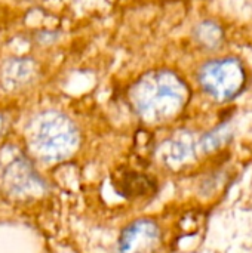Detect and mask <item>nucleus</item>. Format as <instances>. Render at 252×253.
<instances>
[{
  "mask_svg": "<svg viewBox=\"0 0 252 253\" xmlns=\"http://www.w3.org/2000/svg\"><path fill=\"white\" fill-rule=\"evenodd\" d=\"M31 145L45 160H64L79 145L74 123L59 111H45L31 125Z\"/></svg>",
  "mask_w": 252,
  "mask_h": 253,
  "instance_id": "2",
  "label": "nucleus"
},
{
  "mask_svg": "<svg viewBox=\"0 0 252 253\" xmlns=\"http://www.w3.org/2000/svg\"><path fill=\"white\" fill-rule=\"evenodd\" d=\"M230 138V130L227 126H221V127H217L215 130H212L211 133L205 135L199 145L201 148L205 151V153H211L217 148H220L221 145H224Z\"/></svg>",
  "mask_w": 252,
  "mask_h": 253,
  "instance_id": "10",
  "label": "nucleus"
},
{
  "mask_svg": "<svg viewBox=\"0 0 252 253\" xmlns=\"http://www.w3.org/2000/svg\"><path fill=\"white\" fill-rule=\"evenodd\" d=\"M196 39L201 44L206 47H217L223 39V31L214 22H202L196 28Z\"/></svg>",
  "mask_w": 252,
  "mask_h": 253,
  "instance_id": "9",
  "label": "nucleus"
},
{
  "mask_svg": "<svg viewBox=\"0 0 252 253\" xmlns=\"http://www.w3.org/2000/svg\"><path fill=\"white\" fill-rule=\"evenodd\" d=\"M10 127V117L6 113L0 111V136H3Z\"/></svg>",
  "mask_w": 252,
  "mask_h": 253,
  "instance_id": "11",
  "label": "nucleus"
},
{
  "mask_svg": "<svg viewBox=\"0 0 252 253\" xmlns=\"http://www.w3.org/2000/svg\"><path fill=\"white\" fill-rule=\"evenodd\" d=\"M160 245V230L151 219H137L119 239V253H156Z\"/></svg>",
  "mask_w": 252,
  "mask_h": 253,
  "instance_id": "5",
  "label": "nucleus"
},
{
  "mask_svg": "<svg viewBox=\"0 0 252 253\" xmlns=\"http://www.w3.org/2000/svg\"><path fill=\"white\" fill-rule=\"evenodd\" d=\"M189 98V86L171 70H150L129 90L135 113L147 123H166L175 119Z\"/></svg>",
  "mask_w": 252,
  "mask_h": 253,
  "instance_id": "1",
  "label": "nucleus"
},
{
  "mask_svg": "<svg viewBox=\"0 0 252 253\" xmlns=\"http://www.w3.org/2000/svg\"><path fill=\"white\" fill-rule=\"evenodd\" d=\"M198 142L189 133H181L165 142L162 147V156L166 165L171 168H180L187 165L196 156Z\"/></svg>",
  "mask_w": 252,
  "mask_h": 253,
  "instance_id": "7",
  "label": "nucleus"
},
{
  "mask_svg": "<svg viewBox=\"0 0 252 253\" xmlns=\"http://www.w3.org/2000/svg\"><path fill=\"white\" fill-rule=\"evenodd\" d=\"M37 73V64L28 56H18L4 61L0 67V84L6 90L21 89L33 82Z\"/></svg>",
  "mask_w": 252,
  "mask_h": 253,
  "instance_id": "6",
  "label": "nucleus"
},
{
  "mask_svg": "<svg viewBox=\"0 0 252 253\" xmlns=\"http://www.w3.org/2000/svg\"><path fill=\"white\" fill-rule=\"evenodd\" d=\"M43 191V182L30 160L15 145L0 150V193L12 199H28Z\"/></svg>",
  "mask_w": 252,
  "mask_h": 253,
  "instance_id": "3",
  "label": "nucleus"
},
{
  "mask_svg": "<svg viewBox=\"0 0 252 253\" xmlns=\"http://www.w3.org/2000/svg\"><path fill=\"white\" fill-rule=\"evenodd\" d=\"M119 184L122 191L131 196H144L153 191V181H150L146 175L128 173L120 179Z\"/></svg>",
  "mask_w": 252,
  "mask_h": 253,
  "instance_id": "8",
  "label": "nucleus"
},
{
  "mask_svg": "<svg viewBox=\"0 0 252 253\" xmlns=\"http://www.w3.org/2000/svg\"><path fill=\"white\" fill-rule=\"evenodd\" d=\"M199 83L217 101H229L244 89L245 70L235 58L214 59L201 68Z\"/></svg>",
  "mask_w": 252,
  "mask_h": 253,
  "instance_id": "4",
  "label": "nucleus"
}]
</instances>
